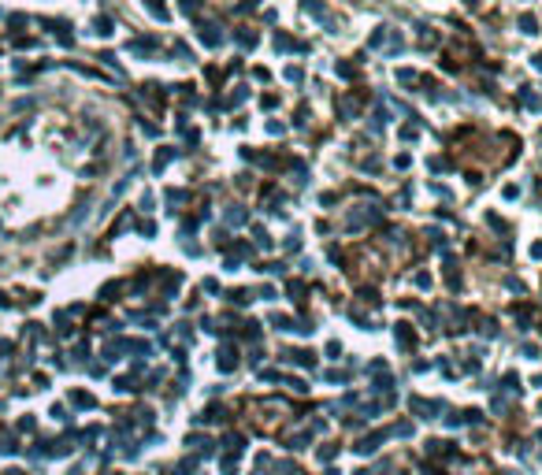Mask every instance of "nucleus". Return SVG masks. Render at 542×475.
Here are the masks:
<instances>
[{
    "label": "nucleus",
    "instance_id": "3",
    "mask_svg": "<svg viewBox=\"0 0 542 475\" xmlns=\"http://www.w3.org/2000/svg\"><path fill=\"white\" fill-rule=\"evenodd\" d=\"M520 30H524V33H535V15H524V19H520Z\"/></svg>",
    "mask_w": 542,
    "mask_h": 475
},
{
    "label": "nucleus",
    "instance_id": "2",
    "mask_svg": "<svg viewBox=\"0 0 542 475\" xmlns=\"http://www.w3.org/2000/svg\"><path fill=\"white\" fill-rule=\"evenodd\" d=\"M412 409H416L420 416L431 419V412H438V405H434V401H420V397H416V401H412Z\"/></svg>",
    "mask_w": 542,
    "mask_h": 475
},
{
    "label": "nucleus",
    "instance_id": "4",
    "mask_svg": "<svg viewBox=\"0 0 542 475\" xmlns=\"http://www.w3.org/2000/svg\"><path fill=\"white\" fill-rule=\"evenodd\" d=\"M357 475H368V472H357Z\"/></svg>",
    "mask_w": 542,
    "mask_h": 475
},
{
    "label": "nucleus",
    "instance_id": "1",
    "mask_svg": "<svg viewBox=\"0 0 542 475\" xmlns=\"http://www.w3.org/2000/svg\"><path fill=\"white\" fill-rule=\"evenodd\" d=\"M234 364H238L234 349H230V345H223V353H219V367H223V371H234Z\"/></svg>",
    "mask_w": 542,
    "mask_h": 475
}]
</instances>
